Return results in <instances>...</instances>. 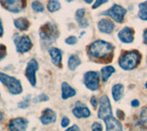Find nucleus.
Returning <instances> with one entry per match:
<instances>
[{"label": "nucleus", "instance_id": "30", "mask_svg": "<svg viewBox=\"0 0 147 131\" xmlns=\"http://www.w3.org/2000/svg\"><path fill=\"white\" fill-rule=\"evenodd\" d=\"M7 55V48L5 45L0 43V61H2L3 59Z\"/></svg>", "mask_w": 147, "mask_h": 131}, {"label": "nucleus", "instance_id": "39", "mask_svg": "<svg viewBox=\"0 0 147 131\" xmlns=\"http://www.w3.org/2000/svg\"><path fill=\"white\" fill-rule=\"evenodd\" d=\"M139 105H140V103H139V101H138V100H133V101L131 102V106H132L133 107L139 106Z\"/></svg>", "mask_w": 147, "mask_h": 131}, {"label": "nucleus", "instance_id": "40", "mask_svg": "<svg viewBox=\"0 0 147 131\" xmlns=\"http://www.w3.org/2000/svg\"><path fill=\"white\" fill-rule=\"evenodd\" d=\"M4 33V29H3V25H2V21L0 19V37H2Z\"/></svg>", "mask_w": 147, "mask_h": 131}, {"label": "nucleus", "instance_id": "24", "mask_svg": "<svg viewBox=\"0 0 147 131\" xmlns=\"http://www.w3.org/2000/svg\"><path fill=\"white\" fill-rule=\"evenodd\" d=\"M61 8V4L58 0H49V2L47 4V9L50 12H56Z\"/></svg>", "mask_w": 147, "mask_h": 131}, {"label": "nucleus", "instance_id": "43", "mask_svg": "<svg viewBox=\"0 0 147 131\" xmlns=\"http://www.w3.org/2000/svg\"><path fill=\"white\" fill-rule=\"evenodd\" d=\"M84 1H85L86 4H91L92 2H93V0H84Z\"/></svg>", "mask_w": 147, "mask_h": 131}, {"label": "nucleus", "instance_id": "34", "mask_svg": "<svg viewBox=\"0 0 147 131\" xmlns=\"http://www.w3.org/2000/svg\"><path fill=\"white\" fill-rule=\"evenodd\" d=\"M69 123H70V120H69L68 117L63 116V119H62V122H61V126H63V128H66V126H68Z\"/></svg>", "mask_w": 147, "mask_h": 131}, {"label": "nucleus", "instance_id": "38", "mask_svg": "<svg viewBox=\"0 0 147 131\" xmlns=\"http://www.w3.org/2000/svg\"><path fill=\"white\" fill-rule=\"evenodd\" d=\"M117 116L119 117V119H123L124 118V113L121 110H118L117 111Z\"/></svg>", "mask_w": 147, "mask_h": 131}, {"label": "nucleus", "instance_id": "15", "mask_svg": "<svg viewBox=\"0 0 147 131\" xmlns=\"http://www.w3.org/2000/svg\"><path fill=\"white\" fill-rule=\"evenodd\" d=\"M40 120L43 125H49L54 123L56 121V114H55V112L53 110L50 109V108H46V109L43 110L42 114H41Z\"/></svg>", "mask_w": 147, "mask_h": 131}, {"label": "nucleus", "instance_id": "18", "mask_svg": "<svg viewBox=\"0 0 147 131\" xmlns=\"http://www.w3.org/2000/svg\"><path fill=\"white\" fill-rule=\"evenodd\" d=\"M61 89H62V98L63 99V100H66V99L75 96L76 94V90L73 87H71L70 85L65 82H63L62 84Z\"/></svg>", "mask_w": 147, "mask_h": 131}, {"label": "nucleus", "instance_id": "28", "mask_svg": "<svg viewBox=\"0 0 147 131\" xmlns=\"http://www.w3.org/2000/svg\"><path fill=\"white\" fill-rule=\"evenodd\" d=\"M86 14V9L85 8H79V9H77L76 12V21H80L81 19H84V16Z\"/></svg>", "mask_w": 147, "mask_h": 131}, {"label": "nucleus", "instance_id": "9", "mask_svg": "<svg viewBox=\"0 0 147 131\" xmlns=\"http://www.w3.org/2000/svg\"><path fill=\"white\" fill-rule=\"evenodd\" d=\"M39 70V63L35 59L31 60L28 62L26 70H25V76L27 77L29 83L31 84V86H36L37 80H36V72Z\"/></svg>", "mask_w": 147, "mask_h": 131}, {"label": "nucleus", "instance_id": "27", "mask_svg": "<svg viewBox=\"0 0 147 131\" xmlns=\"http://www.w3.org/2000/svg\"><path fill=\"white\" fill-rule=\"evenodd\" d=\"M140 120H141V123L144 125L145 128H147V107L144 108V109L142 110Z\"/></svg>", "mask_w": 147, "mask_h": 131}, {"label": "nucleus", "instance_id": "3", "mask_svg": "<svg viewBox=\"0 0 147 131\" xmlns=\"http://www.w3.org/2000/svg\"><path fill=\"white\" fill-rule=\"evenodd\" d=\"M141 54L137 51H131L124 52L119 60V65L126 71L135 69L141 61Z\"/></svg>", "mask_w": 147, "mask_h": 131}, {"label": "nucleus", "instance_id": "31", "mask_svg": "<svg viewBox=\"0 0 147 131\" xmlns=\"http://www.w3.org/2000/svg\"><path fill=\"white\" fill-rule=\"evenodd\" d=\"M77 42V38L75 36H70L67 39H65V43L68 45H75Z\"/></svg>", "mask_w": 147, "mask_h": 131}, {"label": "nucleus", "instance_id": "33", "mask_svg": "<svg viewBox=\"0 0 147 131\" xmlns=\"http://www.w3.org/2000/svg\"><path fill=\"white\" fill-rule=\"evenodd\" d=\"M109 2V0H96V2L93 6H92V8L93 9H96V8H98V7H100L101 5H103V4Z\"/></svg>", "mask_w": 147, "mask_h": 131}, {"label": "nucleus", "instance_id": "2", "mask_svg": "<svg viewBox=\"0 0 147 131\" xmlns=\"http://www.w3.org/2000/svg\"><path fill=\"white\" fill-rule=\"evenodd\" d=\"M59 36L57 27L52 22H47L40 29V39L42 46L53 44Z\"/></svg>", "mask_w": 147, "mask_h": 131}, {"label": "nucleus", "instance_id": "23", "mask_svg": "<svg viewBox=\"0 0 147 131\" xmlns=\"http://www.w3.org/2000/svg\"><path fill=\"white\" fill-rule=\"evenodd\" d=\"M138 17H139L140 19L147 21V1H144L139 4Z\"/></svg>", "mask_w": 147, "mask_h": 131}, {"label": "nucleus", "instance_id": "8", "mask_svg": "<svg viewBox=\"0 0 147 131\" xmlns=\"http://www.w3.org/2000/svg\"><path fill=\"white\" fill-rule=\"evenodd\" d=\"M84 84L87 89L91 91H96L99 87V74L96 72H87L84 75Z\"/></svg>", "mask_w": 147, "mask_h": 131}, {"label": "nucleus", "instance_id": "7", "mask_svg": "<svg viewBox=\"0 0 147 131\" xmlns=\"http://www.w3.org/2000/svg\"><path fill=\"white\" fill-rule=\"evenodd\" d=\"M14 43L18 53H26L32 48V41L27 35H17L14 39Z\"/></svg>", "mask_w": 147, "mask_h": 131}, {"label": "nucleus", "instance_id": "11", "mask_svg": "<svg viewBox=\"0 0 147 131\" xmlns=\"http://www.w3.org/2000/svg\"><path fill=\"white\" fill-rule=\"evenodd\" d=\"M28 124L29 121L24 117H16L8 122L7 128L9 131H26Z\"/></svg>", "mask_w": 147, "mask_h": 131}, {"label": "nucleus", "instance_id": "21", "mask_svg": "<svg viewBox=\"0 0 147 131\" xmlns=\"http://www.w3.org/2000/svg\"><path fill=\"white\" fill-rule=\"evenodd\" d=\"M81 64V60L76 54H73L68 59V68L71 71H75Z\"/></svg>", "mask_w": 147, "mask_h": 131}, {"label": "nucleus", "instance_id": "35", "mask_svg": "<svg viewBox=\"0 0 147 131\" xmlns=\"http://www.w3.org/2000/svg\"><path fill=\"white\" fill-rule=\"evenodd\" d=\"M78 24H79V26L81 27V28H86V27H88V25H89L88 21L85 19H83L80 21H78Z\"/></svg>", "mask_w": 147, "mask_h": 131}, {"label": "nucleus", "instance_id": "46", "mask_svg": "<svg viewBox=\"0 0 147 131\" xmlns=\"http://www.w3.org/2000/svg\"><path fill=\"white\" fill-rule=\"evenodd\" d=\"M0 98H1V94H0Z\"/></svg>", "mask_w": 147, "mask_h": 131}, {"label": "nucleus", "instance_id": "1", "mask_svg": "<svg viewBox=\"0 0 147 131\" xmlns=\"http://www.w3.org/2000/svg\"><path fill=\"white\" fill-rule=\"evenodd\" d=\"M88 55L100 61H109L113 56V46L105 40H96L88 46Z\"/></svg>", "mask_w": 147, "mask_h": 131}, {"label": "nucleus", "instance_id": "19", "mask_svg": "<svg viewBox=\"0 0 147 131\" xmlns=\"http://www.w3.org/2000/svg\"><path fill=\"white\" fill-rule=\"evenodd\" d=\"M123 92H124V87L121 84H115L112 87V96L113 99L116 102H119L123 96Z\"/></svg>", "mask_w": 147, "mask_h": 131}, {"label": "nucleus", "instance_id": "16", "mask_svg": "<svg viewBox=\"0 0 147 131\" xmlns=\"http://www.w3.org/2000/svg\"><path fill=\"white\" fill-rule=\"evenodd\" d=\"M98 28L100 32L106 33V34H111L114 30V23L108 19H100L98 23Z\"/></svg>", "mask_w": 147, "mask_h": 131}, {"label": "nucleus", "instance_id": "14", "mask_svg": "<svg viewBox=\"0 0 147 131\" xmlns=\"http://www.w3.org/2000/svg\"><path fill=\"white\" fill-rule=\"evenodd\" d=\"M104 121L106 123V131H122V125L113 116L105 118Z\"/></svg>", "mask_w": 147, "mask_h": 131}, {"label": "nucleus", "instance_id": "17", "mask_svg": "<svg viewBox=\"0 0 147 131\" xmlns=\"http://www.w3.org/2000/svg\"><path fill=\"white\" fill-rule=\"evenodd\" d=\"M51 58H52V62L53 63V65L57 67L62 66V51L61 49H59L58 48H50L48 51Z\"/></svg>", "mask_w": 147, "mask_h": 131}, {"label": "nucleus", "instance_id": "44", "mask_svg": "<svg viewBox=\"0 0 147 131\" xmlns=\"http://www.w3.org/2000/svg\"><path fill=\"white\" fill-rule=\"evenodd\" d=\"M65 1H67V2H71L72 0H65Z\"/></svg>", "mask_w": 147, "mask_h": 131}, {"label": "nucleus", "instance_id": "12", "mask_svg": "<svg viewBox=\"0 0 147 131\" xmlns=\"http://www.w3.org/2000/svg\"><path fill=\"white\" fill-rule=\"evenodd\" d=\"M73 115L77 118H86L90 116V110L87 108L84 104H81L80 102H77L76 104L75 108L73 109Z\"/></svg>", "mask_w": 147, "mask_h": 131}, {"label": "nucleus", "instance_id": "37", "mask_svg": "<svg viewBox=\"0 0 147 131\" xmlns=\"http://www.w3.org/2000/svg\"><path fill=\"white\" fill-rule=\"evenodd\" d=\"M65 131H80V128H78V126H76V125H73V126H70L69 128H67Z\"/></svg>", "mask_w": 147, "mask_h": 131}, {"label": "nucleus", "instance_id": "25", "mask_svg": "<svg viewBox=\"0 0 147 131\" xmlns=\"http://www.w3.org/2000/svg\"><path fill=\"white\" fill-rule=\"evenodd\" d=\"M31 7L35 12H43L44 7L40 1H33L31 4Z\"/></svg>", "mask_w": 147, "mask_h": 131}, {"label": "nucleus", "instance_id": "22", "mask_svg": "<svg viewBox=\"0 0 147 131\" xmlns=\"http://www.w3.org/2000/svg\"><path fill=\"white\" fill-rule=\"evenodd\" d=\"M115 73V68L112 66H105L101 69V78L103 82H107L109 78Z\"/></svg>", "mask_w": 147, "mask_h": 131}, {"label": "nucleus", "instance_id": "29", "mask_svg": "<svg viewBox=\"0 0 147 131\" xmlns=\"http://www.w3.org/2000/svg\"><path fill=\"white\" fill-rule=\"evenodd\" d=\"M48 100H49V97L46 96V94H40L38 97H36L33 101H34V103H38V102H46V101H48Z\"/></svg>", "mask_w": 147, "mask_h": 131}, {"label": "nucleus", "instance_id": "4", "mask_svg": "<svg viewBox=\"0 0 147 131\" xmlns=\"http://www.w3.org/2000/svg\"><path fill=\"white\" fill-rule=\"evenodd\" d=\"M0 82L7 88L9 94H13V96L20 94L23 91L20 80L13 77V76L1 73V72H0Z\"/></svg>", "mask_w": 147, "mask_h": 131}, {"label": "nucleus", "instance_id": "6", "mask_svg": "<svg viewBox=\"0 0 147 131\" xmlns=\"http://www.w3.org/2000/svg\"><path fill=\"white\" fill-rule=\"evenodd\" d=\"M126 13H127L126 8H124L123 7L115 4V5H113L107 11H104V12L101 13V15L109 16V17H111L114 21L118 22V23H122Z\"/></svg>", "mask_w": 147, "mask_h": 131}, {"label": "nucleus", "instance_id": "13", "mask_svg": "<svg viewBox=\"0 0 147 131\" xmlns=\"http://www.w3.org/2000/svg\"><path fill=\"white\" fill-rule=\"evenodd\" d=\"M133 34H134V31H133L132 29L129 28V27H125L121 30H119L118 37L121 42L128 44V43H131L133 41V39H134Z\"/></svg>", "mask_w": 147, "mask_h": 131}, {"label": "nucleus", "instance_id": "36", "mask_svg": "<svg viewBox=\"0 0 147 131\" xmlns=\"http://www.w3.org/2000/svg\"><path fill=\"white\" fill-rule=\"evenodd\" d=\"M90 103H91V106H93V108H96V106H98V101H96V97L95 96L91 97Z\"/></svg>", "mask_w": 147, "mask_h": 131}, {"label": "nucleus", "instance_id": "20", "mask_svg": "<svg viewBox=\"0 0 147 131\" xmlns=\"http://www.w3.org/2000/svg\"><path fill=\"white\" fill-rule=\"evenodd\" d=\"M30 21L26 17H18L14 20V26L20 30H27L30 28Z\"/></svg>", "mask_w": 147, "mask_h": 131}, {"label": "nucleus", "instance_id": "41", "mask_svg": "<svg viewBox=\"0 0 147 131\" xmlns=\"http://www.w3.org/2000/svg\"><path fill=\"white\" fill-rule=\"evenodd\" d=\"M144 43L147 45V29L144 30Z\"/></svg>", "mask_w": 147, "mask_h": 131}, {"label": "nucleus", "instance_id": "42", "mask_svg": "<svg viewBox=\"0 0 147 131\" xmlns=\"http://www.w3.org/2000/svg\"><path fill=\"white\" fill-rule=\"evenodd\" d=\"M3 119H4V114H3L1 111H0V122H1Z\"/></svg>", "mask_w": 147, "mask_h": 131}, {"label": "nucleus", "instance_id": "5", "mask_svg": "<svg viewBox=\"0 0 147 131\" xmlns=\"http://www.w3.org/2000/svg\"><path fill=\"white\" fill-rule=\"evenodd\" d=\"M0 4L7 11L17 14L26 7V0H0Z\"/></svg>", "mask_w": 147, "mask_h": 131}, {"label": "nucleus", "instance_id": "32", "mask_svg": "<svg viewBox=\"0 0 147 131\" xmlns=\"http://www.w3.org/2000/svg\"><path fill=\"white\" fill-rule=\"evenodd\" d=\"M92 131H102V126H101L98 122H95L93 125L91 126Z\"/></svg>", "mask_w": 147, "mask_h": 131}, {"label": "nucleus", "instance_id": "45", "mask_svg": "<svg viewBox=\"0 0 147 131\" xmlns=\"http://www.w3.org/2000/svg\"><path fill=\"white\" fill-rule=\"evenodd\" d=\"M145 88L147 89V82H146V84H145Z\"/></svg>", "mask_w": 147, "mask_h": 131}, {"label": "nucleus", "instance_id": "26", "mask_svg": "<svg viewBox=\"0 0 147 131\" xmlns=\"http://www.w3.org/2000/svg\"><path fill=\"white\" fill-rule=\"evenodd\" d=\"M30 96H27L24 98V100L18 104V107L20 108V109H25V108L30 106Z\"/></svg>", "mask_w": 147, "mask_h": 131}, {"label": "nucleus", "instance_id": "10", "mask_svg": "<svg viewBox=\"0 0 147 131\" xmlns=\"http://www.w3.org/2000/svg\"><path fill=\"white\" fill-rule=\"evenodd\" d=\"M98 118L105 119L109 116H112V109L111 106H110L109 99L107 96H101L99 100V109L98 113Z\"/></svg>", "mask_w": 147, "mask_h": 131}]
</instances>
